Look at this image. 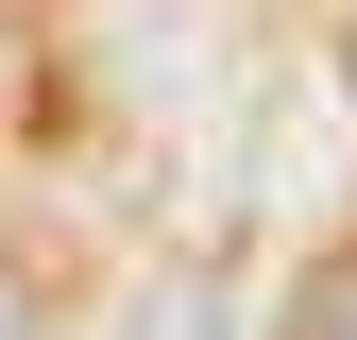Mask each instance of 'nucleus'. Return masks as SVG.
I'll use <instances>...</instances> for the list:
<instances>
[{
  "label": "nucleus",
  "instance_id": "1",
  "mask_svg": "<svg viewBox=\"0 0 357 340\" xmlns=\"http://www.w3.org/2000/svg\"><path fill=\"white\" fill-rule=\"evenodd\" d=\"M289 340H357V255H324V272L289 289Z\"/></svg>",
  "mask_w": 357,
  "mask_h": 340
}]
</instances>
